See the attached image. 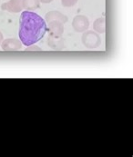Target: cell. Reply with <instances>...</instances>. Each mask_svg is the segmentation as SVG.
<instances>
[{"label":"cell","instance_id":"6da1fadb","mask_svg":"<svg viewBox=\"0 0 133 157\" xmlns=\"http://www.w3.org/2000/svg\"><path fill=\"white\" fill-rule=\"evenodd\" d=\"M47 31L44 19L33 11H23L19 19V38L26 46L41 40Z\"/></svg>","mask_w":133,"mask_h":157},{"label":"cell","instance_id":"7a4b0ae2","mask_svg":"<svg viewBox=\"0 0 133 157\" xmlns=\"http://www.w3.org/2000/svg\"><path fill=\"white\" fill-rule=\"evenodd\" d=\"M81 40L83 45L89 49H95L101 44V39L99 36L94 31H85Z\"/></svg>","mask_w":133,"mask_h":157},{"label":"cell","instance_id":"3957f363","mask_svg":"<svg viewBox=\"0 0 133 157\" xmlns=\"http://www.w3.org/2000/svg\"><path fill=\"white\" fill-rule=\"evenodd\" d=\"M47 30L49 32V37L52 38H61L64 31V24L60 21H50L47 23Z\"/></svg>","mask_w":133,"mask_h":157},{"label":"cell","instance_id":"277c9868","mask_svg":"<svg viewBox=\"0 0 133 157\" xmlns=\"http://www.w3.org/2000/svg\"><path fill=\"white\" fill-rule=\"evenodd\" d=\"M72 26H73V29L78 33L85 32L89 27V18L83 15L76 16L72 21Z\"/></svg>","mask_w":133,"mask_h":157},{"label":"cell","instance_id":"5b68a950","mask_svg":"<svg viewBox=\"0 0 133 157\" xmlns=\"http://www.w3.org/2000/svg\"><path fill=\"white\" fill-rule=\"evenodd\" d=\"M1 9L10 13H19L23 9L22 0H9L1 5Z\"/></svg>","mask_w":133,"mask_h":157},{"label":"cell","instance_id":"8992f818","mask_svg":"<svg viewBox=\"0 0 133 157\" xmlns=\"http://www.w3.org/2000/svg\"><path fill=\"white\" fill-rule=\"evenodd\" d=\"M1 46L4 51H17L21 48L22 42L15 38H8L3 40V42L1 43Z\"/></svg>","mask_w":133,"mask_h":157},{"label":"cell","instance_id":"52a82bcc","mask_svg":"<svg viewBox=\"0 0 133 157\" xmlns=\"http://www.w3.org/2000/svg\"><path fill=\"white\" fill-rule=\"evenodd\" d=\"M46 21L48 23L50 21H54V20H57V21H60L61 23L65 24L67 22L68 18L67 17L65 16L64 14H62L61 12L59 11H49L46 14Z\"/></svg>","mask_w":133,"mask_h":157},{"label":"cell","instance_id":"ba28073f","mask_svg":"<svg viewBox=\"0 0 133 157\" xmlns=\"http://www.w3.org/2000/svg\"><path fill=\"white\" fill-rule=\"evenodd\" d=\"M93 28L95 32L104 34L106 32V18L105 17H99L96 19L93 23Z\"/></svg>","mask_w":133,"mask_h":157},{"label":"cell","instance_id":"9c48e42d","mask_svg":"<svg viewBox=\"0 0 133 157\" xmlns=\"http://www.w3.org/2000/svg\"><path fill=\"white\" fill-rule=\"evenodd\" d=\"M23 8L27 11H34L40 6L39 0H22Z\"/></svg>","mask_w":133,"mask_h":157},{"label":"cell","instance_id":"30bf717a","mask_svg":"<svg viewBox=\"0 0 133 157\" xmlns=\"http://www.w3.org/2000/svg\"><path fill=\"white\" fill-rule=\"evenodd\" d=\"M79 0H61V4L64 7H71L78 3Z\"/></svg>","mask_w":133,"mask_h":157},{"label":"cell","instance_id":"8fae6325","mask_svg":"<svg viewBox=\"0 0 133 157\" xmlns=\"http://www.w3.org/2000/svg\"><path fill=\"white\" fill-rule=\"evenodd\" d=\"M26 50V51H34V50H40V48L38 47V46H36L35 45H30V46H28Z\"/></svg>","mask_w":133,"mask_h":157},{"label":"cell","instance_id":"7c38bea8","mask_svg":"<svg viewBox=\"0 0 133 157\" xmlns=\"http://www.w3.org/2000/svg\"><path fill=\"white\" fill-rule=\"evenodd\" d=\"M41 3H44V4H49V3H51L53 0H39Z\"/></svg>","mask_w":133,"mask_h":157},{"label":"cell","instance_id":"4fadbf2b","mask_svg":"<svg viewBox=\"0 0 133 157\" xmlns=\"http://www.w3.org/2000/svg\"><path fill=\"white\" fill-rule=\"evenodd\" d=\"M2 42H3V35H2V33L0 32V45H1Z\"/></svg>","mask_w":133,"mask_h":157}]
</instances>
